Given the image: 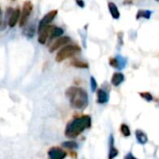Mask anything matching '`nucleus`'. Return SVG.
Masks as SVG:
<instances>
[{
  "label": "nucleus",
  "mask_w": 159,
  "mask_h": 159,
  "mask_svg": "<svg viewBox=\"0 0 159 159\" xmlns=\"http://www.w3.org/2000/svg\"><path fill=\"white\" fill-rule=\"evenodd\" d=\"M80 48L78 46H74V45H69L64 48H62L56 55V61L58 62H61L66 59H69L77 53L80 52Z\"/></svg>",
  "instance_id": "obj_3"
},
{
  "label": "nucleus",
  "mask_w": 159,
  "mask_h": 159,
  "mask_svg": "<svg viewBox=\"0 0 159 159\" xmlns=\"http://www.w3.org/2000/svg\"><path fill=\"white\" fill-rule=\"evenodd\" d=\"M124 79H125L124 75H123L122 73L116 72V73H115V74L113 75L112 79H111V83H112L114 86L117 87V86H119V85L124 81Z\"/></svg>",
  "instance_id": "obj_12"
},
{
  "label": "nucleus",
  "mask_w": 159,
  "mask_h": 159,
  "mask_svg": "<svg viewBox=\"0 0 159 159\" xmlns=\"http://www.w3.org/2000/svg\"><path fill=\"white\" fill-rule=\"evenodd\" d=\"M91 118L89 116H82L75 118L65 128V136L68 138H76L85 129L90 128Z\"/></svg>",
  "instance_id": "obj_1"
},
{
  "label": "nucleus",
  "mask_w": 159,
  "mask_h": 159,
  "mask_svg": "<svg viewBox=\"0 0 159 159\" xmlns=\"http://www.w3.org/2000/svg\"><path fill=\"white\" fill-rule=\"evenodd\" d=\"M129 158L135 159L136 157H134V156H133V155H132L131 153H129V154H128V155H127V156L125 157V159H129Z\"/></svg>",
  "instance_id": "obj_23"
},
{
  "label": "nucleus",
  "mask_w": 159,
  "mask_h": 159,
  "mask_svg": "<svg viewBox=\"0 0 159 159\" xmlns=\"http://www.w3.org/2000/svg\"><path fill=\"white\" fill-rule=\"evenodd\" d=\"M48 157L51 159H63L66 156V152L61 150L59 147H52L48 150Z\"/></svg>",
  "instance_id": "obj_6"
},
{
  "label": "nucleus",
  "mask_w": 159,
  "mask_h": 159,
  "mask_svg": "<svg viewBox=\"0 0 159 159\" xmlns=\"http://www.w3.org/2000/svg\"><path fill=\"white\" fill-rule=\"evenodd\" d=\"M52 26H46L45 28H43L42 30L39 31V36H38V42L40 44H45L47 42V39L49 37L50 35V32H51Z\"/></svg>",
  "instance_id": "obj_8"
},
{
  "label": "nucleus",
  "mask_w": 159,
  "mask_h": 159,
  "mask_svg": "<svg viewBox=\"0 0 159 159\" xmlns=\"http://www.w3.org/2000/svg\"><path fill=\"white\" fill-rule=\"evenodd\" d=\"M62 146L67 149H75L77 148V144L75 142H65L62 143Z\"/></svg>",
  "instance_id": "obj_21"
},
{
  "label": "nucleus",
  "mask_w": 159,
  "mask_h": 159,
  "mask_svg": "<svg viewBox=\"0 0 159 159\" xmlns=\"http://www.w3.org/2000/svg\"><path fill=\"white\" fill-rule=\"evenodd\" d=\"M76 2H77V4L80 6V7H84L85 6V4H84V2H83V0H76Z\"/></svg>",
  "instance_id": "obj_25"
},
{
  "label": "nucleus",
  "mask_w": 159,
  "mask_h": 159,
  "mask_svg": "<svg viewBox=\"0 0 159 159\" xmlns=\"http://www.w3.org/2000/svg\"><path fill=\"white\" fill-rule=\"evenodd\" d=\"M120 131H121V133H122L125 137L130 136V129H129V126L126 125V124H122V125H121V127H120Z\"/></svg>",
  "instance_id": "obj_19"
},
{
  "label": "nucleus",
  "mask_w": 159,
  "mask_h": 159,
  "mask_svg": "<svg viewBox=\"0 0 159 159\" xmlns=\"http://www.w3.org/2000/svg\"><path fill=\"white\" fill-rule=\"evenodd\" d=\"M56 15H57V10H51V11H49L48 13H47V14L43 17V19L40 20V22H39V25H38V32H39L40 30H42L43 28H45L46 26L49 25V23L54 20V18L56 17Z\"/></svg>",
  "instance_id": "obj_5"
},
{
  "label": "nucleus",
  "mask_w": 159,
  "mask_h": 159,
  "mask_svg": "<svg viewBox=\"0 0 159 159\" xmlns=\"http://www.w3.org/2000/svg\"><path fill=\"white\" fill-rule=\"evenodd\" d=\"M66 96L70 100V104L75 109H84L89 104V96L85 89L77 87H71L66 90Z\"/></svg>",
  "instance_id": "obj_2"
},
{
  "label": "nucleus",
  "mask_w": 159,
  "mask_h": 159,
  "mask_svg": "<svg viewBox=\"0 0 159 159\" xmlns=\"http://www.w3.org/2000/svg\"><path fill=\"white\" fill-rule=\"evenodd\" d=\"M63 34V30L61 28L59 27H52L51 32H50V35L49 38H55V37H59L60 35H61Z\"/></svg>",
  "instance_id": "obj_17"
},
{
  "label": "nucleus",
  "mask_w": 159,
  "mask_h": 159,
  "mask_svg": "<svg viewBox=\"0 0 159 159\" xmlns=\"http://www.w3.org/2000/svg\"><path fill=\"white\" fill-rule=\"evenodd\" d=\"M118 155V150L114 146V137L110 136V151H109V158L112 159Z\"/></svg>",
  "instance_id": "obj_15"
},
{
  "label": "nucleus",
  "mask_w": 159,
  "mask_h": 159,
  "mask_svg": "<svg viewBox=\"0 0 159 159\" xmlns=\"http://www.w3.org/2000/svg\"><path fill=\"white\" fill-rule=\"evenodd\" d=\"M156 1H158V2H159V0H156Z\"/></svg>",
  "instance_id": "obj_27"
},
{
  "label": "nucleus",
  "mask_w": 159,
  "mask_h": 159,
  "mask_svg": "<svg viewBox=\"0 0 159 159\" xmlns=\"http://www.w3.org/2000/svg\"><path fill=\"white\" fill-rule=\"evenodd\" d=\"M70 38L69 37H67V36H63V37H60V38H58L57 40H55V42L50 46V48H49V51L50 52H53V51H55L56 49H58L59 48H61V47H62V46H65L67 43H69L70 42Z\"/></svg>",
  "instance_id": "obj_9"
},
{
  "label": "nucleus",
  "mask_w": 159,
  "mask_h": 159,
  "mask_svg": "<svg viewBox=\"0 0 159 159\" xmlns=\"http://www.w3.org/2000/svg\"><path fill=\"white\" fill-rule=\"evenodd\" d=\"M108 100H109V96L105 90H103L102 89L97 90V102H98V103H101V104L106 103L108 102Z\"/></svg>",
  "instance_id": "obj_10"
},
{
  "label": "nucleus",
  "mask_w": 159,
  "mask_h": 159,
  "mask_svg": "<svg viewBox=\"0 0 159 159\" xmlns=\"http://www.w3.org/2000/svg\"><path fill=\"white\" fill-rule=\"evenodd\" d=\"M71 64L76 68H81V69H88L89 68V64L86 61H79V60H75L71 62Z\"/></svg>",
  "instance_id": "obj_18"
},
{
  "label": "nucleus",
  "mask_w": 159,
  "mask_h": 159,
  "mask_svg": "<svg viewBox=\"0 0 159 159\" xmlns=\"http://www.w3.org/2000/svg\"><path fill=\"white\" fill-rule=\"evenodd\" d=\"M110 65L116 69H122L126 66L127 64V60L121 56H117V57H115V58H111L110 61Z\"/></svg>",
  "instance_id": "obj_7"
},
{
  "label": "nucleus",
  "mask_w": 159,
  "mask_h": 159,
  "mask_svg": "<svg viewBox=\"0 0 159 159\" xmlns=\"http://www.w3.org/2000/svg\"><path fill=\"white\" fill-rule=\"evenodd\" d=\"M132 2H133L132 0H124L123 4H124V5H131Z\"/></svg>",
  "instance_id": "obj_24"
},
{
  "label": "nucleus",
  "mask_w": 159,
  "mask_h": 159,
  "mask_svg": "<svg viewBox=\"0 0 159 159\" xmlns=\"http://www.w3.org/2000/svg\"><path fill=\"white\" fill-rule=\"evenodd\" d=\"M140 96L143 100H145L146 102H152L153 101V96L150 92H147V91L146 92H140Z\"/></svg>",
  "instance_id": "obj_20"
},
{
  "label": "nucleus",
  "mask_w": 159,
  "mask_h": 159,
  "mask_svg": "<svg viewBox=\"0 0 159 159\" xmlns=\"http://www.w3.org/2000/svg\"><path fill=\"white\" fill-rule=\"evenodd\" d=\"M90 85H91V90L95 91L97 89V81L95 80V78L93 76L90 77Z\"/></svg>",
  "instance_id": "obj_22"
},
{
  "label": "nucleus",
  "mask_w": 159,
  "mask_h": 159,
  "mask_svg": "<svg viewBox=\"0 0 159 159\" xmlns=\"http://www.w3.org/2000/svg\"><path fill=\"white\" fill-rule=\"evenodd\" d=\"M20 12L19 8H16L12 11V13L9 17V20H8V25L10 27H14L16 25L18 20L20 19Z\"/></svg>",
  "instance_id": "obj_11"
},
{
  "label": "nucleus",
  "mask_w": 159,
  "mask_h": 159,
  "mask_svg": "<svg viewBox=\"0 0 159 159\" xmlns=\"http://www.w3.org/2000/svg\"><path fill=\"white\" fill-rule=\"evenodd\" d=\"M32 9H33V6H32V3L30 1H26L23 5V7H22V11H21V15H20V25L22 27L25 25V23L27 22V20L32 12Z\"/></svg>",
  "instance_id": "obj_4"
},
{
  "label": "nucleus",
  "mask_w": 159,
  "mask_h": 159,
  "mask_svg": "<svg viewBox=\"0 0 159 159\" xmlns=\"http://www.w3.org/2000/svg\"><path fill=\"white\" fill-rule=\"evenodd\" d=\"M108 8H109L110 13H111V15H112V17H113L114 19H116V20L119 19V17H120V12H119V10H118L117 6H116L115 3L109 2V3H108Z\"/></svg>",
  "instance_id": "obj_14"
},
{
  "label": "nucleus",
  "mask_w": 159,
  "mask_h": 159,
  "mask_svg": "<svg viewBox=\"0 0 159 159\" xmlns=\"http://www.w3.org/2000/svg\"><path fill=\"white\" fill-rule=\"evenodd\" d=\"M135 136H136V139L138 141V143L140 144H145L147 142H148V137H147V134L144 133L143 130L141 129H137L135 131Z\"/></svg>",
  "instance_id": "obj_13"
},
{
  "label": "nucleus",
  "mask_w": 159,
  "mask_h": 159,
  "mask_svg": "<svg viewBox=\"0 0 159 159\" xmlns=\"http://www.w3.org/2000/svg\"><path fill=\"white\" fill-rule=\"evenodd\" d=\"M0 16H1V8H0Z\"/></svg>",
  "instance_id": "obj_26"
},
{
  "label": "nucleus",
  "mask_w": 159,
  "mask_h": 159,
  "mask_svg": "<svg viewBox=\"0 0 159 159\" xmlns=\"http://www.w3.org/2000/svg\"><path fill=\"white\" fill-rule=\"evenodd\" d=\"M152 11L151 10H144V9H140L137 14H136V19L139 20V19H146V20H149L151 18V15H152Z\"/></svg>",
  "instance_id": "obj_16"
}]
</instances>
